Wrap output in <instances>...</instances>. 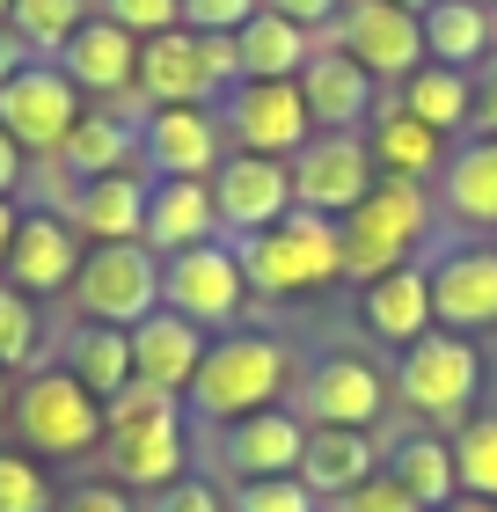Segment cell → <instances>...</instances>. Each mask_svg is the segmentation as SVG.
Returning a JSON list of instances; mask_svg holds the SVG:
<instances>
[{
  "instance_id": "obj_1",
  "label": "cell",
  "mask_w": 497,
  "mask_h": 512,
  "mask_svg": "<svg viewBox=\"0 0 497 512\" xmlns=\"http://www.w3.org/2000/svg\"><path fill=\"white\" fill-rule=\"evenodd\" d=\"M103 469L125 491H169L183 483V403L147 381L117 388L103 403Z\"/></svg>"
},
{
  "instance_id": "obj_2",
  "label": "cell",
  "mask_w": 497,
  "mask_h": 512,
  "mask_svg": "<svg viewBox=\"0 0 497 512\" xmlns=\"http://www.w3.org/2000/svg\"><path fill=\"white\" fill-rule=\"evenodd\" d=\"M337 235H344V278L373 286V278L402 271V264L417 256V242L432 235V198H424V183L381 176V183H373V191L337 220Z\"/></svg>"
},
{
  "instance_id": "obj_3",
  "label": "cell",
  "mask_w": 497,
  "mask_h": 512,
  "mask_svg": "<svg viewBox=\"0 0 497 512\" xmlns=\"http://www.w3.org/2000/svg\"><path fill=\"white\" fill-rule=\"evenodd\" d=\"M293 359L286 344L264 337V330H227L220 344H205V366L191 381V410L212 417V425H242V417L271 410L278 388H286Z\"/></svg>"
},
{
  "instance_id": "obj_4",
  "label": "cell",
  "mask_w": 497,
  "mask_h": 512,
  "mask_svg": "<svg viewBox=\"0 0 497 512\" xmlns=\"http://www.w3.org/2000/svg\"><path fill=\"white\" fill-rule=\"evenodd\" d=\"M234 256H242V278H249V293H322V286H337L344 278V235H337V220H322V213H293L264 227V235H249V242H234Z\"/></svg>"
},
{
  "instance_id": "obj_5",
  "label": "cell",
  "mask_w": 497,
  "mask_h": 512,
  "mask_svg": "<svg viewBox=\"0 0 497 512\" xmlns=\"http://www.w3.org/2000/svg\"><path fill=\"white\" fill-rule=\"evenodd\" d=\"M15 439L30 454H52V461H74V454H96L103 447V403L88 395L66 366H37L30 381L15 388Z\"/></svg>"
},
{
  "instance_id": "obj_6",
  "label": "cell",
  "mask_w": 497,
  "mask_h": 512,
  "mask_svg": "<svg viewBox=\"0 0 497 512\" xmlns=\"http://www.w3.org/2000/svg\"><path fill=\"white\" fill-rule=\"evenodd\" d=\"M74 308L103 330H139L161 308V256L147 242H103L74 271Z\"/></svg>"
},
{
  "instance_id": "obj_7",
  "label": "cell",
  "mask_w": 497,
  "mask_h": 512,
  "mask_svg": "<svg viewBox=\"0 0 497 512\" xmlns=\"http://www.w3.org/2000/svg\"><path fill=\"white\" fill-rule=\"evenodd\" d=\"M395 388L417 417L454 425V417H468V403H476V388H483V359H476V344L454 337V330H424L417 344H402Z\"/></svg>"
},
{
  "instance_id": "obj_8",
  "label": "cell",
  "mask_w": 497,
  "mask_h": 512,
  "mask_svg": "<svg viewBox=\"0 0 497 512\" xmlns=\"http://www.w3.org/2000/svg\"><path fill=\"white\" fill-rule=\"evenodd\" d=\"M74 125H81V88L59 74V59H30L8 88H0V132H8L22 154L52 161Z\"/></svg>"
},
{
  "instance_id": "obj_9",
  "label": "cell",
  "mask_w": 497,
  "mask_h": 512,
  "mask_svg": "<svg viewBox=\"0 0 497 512\" xmlns=\"http://www.w3.org/2000/svg\"><path fill=\"white\" fill-rule=\"evenodd\" d=\"M249 300V278H242V256L227 242H205V249H183L161 264V308L198 322V330H227Z\"/></svg>"
},
{
  "instance_id": "obj_10",
  "label": "cell",
  "mask_w": 497,
  "mask_h": 512,
  "mask_svg": "<svg viewBox=\"0 0 497 512\" xmlns=\"http://www.w3.org/2000/svg\"><path fill=\"white\" fill-rule=\"evenodd\" d=\"M220 118H227L242 154H271V161H293L307 139H315V118H307V103H300V81H234L220 96Z\"/></svg>"
},
{
  "instance_id": "obj_11",
  "label": "cell",
  "mask_w": 497,
  "mask_h": 512,
  "mask_svg": "<svg viewBox=\"0 0 497 512\" xmlns=\"http://www.w3.org/2000/svg\"><path fill=\"white\" fill-rule=\"evenodd\" d=\"M329 44L344 59H359L373 81H410L424 66V22L410 8H395V0H344Z\"/></svg>"
},
{
  "instance_id": "obj_12",
  "label": "cell",
  "mask_w": 497,
  "mask_h": 512,
  "mask_svg": "<svg viewBox=\"0 0 497 512\" xmlns=\"http://www.w3.org/2000/svg\"><path fill=\"white\" fill-rule=\"evenodd\" d=\"M373 183H381V176H373V154H366L359 132H315L293 154V205H300V213L344 220Z\"/></svg>"
},
{
  "instance_id": "obj_13",
  "label": "cell",
  "mask_w": 497,
  "mask_h": 512,
  "mask_svg": "<svg viewBox=\"0 0 497 512\" xmlns=\"http://www.w3.org/2000/svg\"><path fill=\"white\" fill-rule=\"evenodd\" d=\"M212 205H220V235L249 242L278 227L293 213V161H271V154H227L212 169Z\"/></svg>"
},
{
  "instance_id": "obj_14",
  "label": "cell",
  "mask_w": 497,
  "mask_h": 512,
  "mask_svg": "<svg viewBox=\"0 0 497 512\" xmlns=\"http://www.w3.org/2000/svg\"><path fill=\"white\" fill-rule=\"evenodd\" d=\"M81 235H74V220L66 213H22L15 220V242H8V286L15 293H30V300H44V293H74V271H81Z\"/></svg>"
},
{
  "instance_id": "obj_15",
  "label": "cell",
  "mask_w": 497,
  "mask_h": 512,
  "mask_svg": "<svg viewBox=\"0 0 497 512\" xmlns=\"http://www.w3.org/2000/svg\"><path fill=\"white\" fill-rule=\"evenodd\" d=\"M59 74L74 81L81 96H96V103H125V96H139V37L117 30L110 15H88L81 30L66 37Z\"/></svg>"
},
{
  "instance_id": "obj_16",
  "label": "cell",
  "mask_w": 497,
  "mask_h": 512,
  "mask_svg": "<svg viewBox=\"0 0 497 512\" xmlns=\"http://www.w3.org/2000/svg\"><path fill=\"white\" fill-rule=\"evenodd\" d=\"M432 315L439 330H497V249L490 242H468V249H446L432 271Z\"/></svg>"
},
{
  "instance_id": "obj_17",
  "label": "cell",
  "mask_w": 497,
  "mask_h": 512,
  "mask_svg": "<svg viewBox=\"0 0 497 512\" xmlns=\"http://www.w3.org/2000/svg\"><path fill=\"white\" fill-rule=\"evenodd\" d=\"M212 96H227V88L212 74L198 30H161V37L139 44V103L147 110H169V103H198L205 110Z\"/></svg>"
},
{
  "instance_id": "obj_18",
  "label": "cell",
  "mask_w": 497,
  "mask_h": 512,
  "mask_svg": "<svg viewBox=\"0 0 497 512\" xmlns=\"http://www.w3.org/2000/svg\"><path fill=\"white\" fill-rule=\"evenodd\" d=\"M139 161L154 176H205L220 169V118L198 103H169V110H147L139 118Z\"/></svg>"
},
{
  "instance_id": "obj_19",
  "label": "cell",
  "mask_w": 497,
  "mask_h": 512,
  "mask_svg": "<svg viewBox=\"0 0 497 512\" xmlns=\"http://www.w3.org/2000/svg\"><path fill=\"white\" fill-rule=\"evenodd\" d=\"M307 425H344V432H373V417L388 410V381H381V366L373 359H322L315 374H307Z\"/></svg>"
},
{
  "instance_id": "obj_20",
  "label": "cell",
  "mask_w": 497,
  "mask_h": 512,
  "mask_svg": "<svg viewBox=\"0 0 497 512\" xmlns=\"http://www.w3.org/2000/svg\"><path fill=\"white\" fill-rule=\"evenodd\" d=\"M300 103L307 118H315V132H359L373 125V74L359 59H344L337 44H315V59L300 66Z\"/></svg>"
},
{
  "instance_id": "obj_21",
  "label": "cell",
  "mask_w": 497,
  "mask_h": 512,
  "mask_svg": "<svg viewBox=\"0 0 497 512\" xmlns=\"http://www.w3.org/2000/svg\"><path fill=\"white\" fill-rule=\"evenodd\" d=\"M205 242H220L212 183L205 176H154V191H147V249L169 264V256L205 249Z\"/></svg>"
},
{
  "instance_id": "obj_22",
  "label": "cell",
  "mask_w": 497,
  "mask_h": 512,
  "mask_svg": "<svg viewBox=\"0 0 497 512\" xmlns=\"http://www.w3.org/2000/svg\"><path fill=\"white\" fill-rule=\"evenodd\" d=\"M198 366H205V330H198V322L154 308V315L132 330V381H147V388H161V395H191Z\"/></svg>"
},
{
  "instance_id": "obj_23",
  "label": "cell",
  "mask_w": 497,
  "mask_h": 512,
  "mask_svg": "<svg viewBox=\"0 0 497 512\" xmlns=\"http://www.w3.org/2000/svg\"><path fill=\"white\" fill-rule=\"evenodd\" d=\"M147 176H96V183H74V198H66V220H74V235H88V249L103 242H147Z\"/></svg>"
},
{
  "instance_id": "obj_24",
  "label": "cell",
  "mask_w": 497,
  "mask_h": 512,
  "mask_svg": "<svg viewBox=\"0 0 497 512\" xmlns=\"http://www.w3.org/2000/svg\"><path fill=\"white\" fill-rule=\"evenodd\" d=\"M132 161H139V118L132 110H81V125L52 154V169L74 176V183H96V176H132Z\"/></svg>"
},
{
  "instance_id": "obj_25",
  "label": "cell",
  "mask_w": 497,
  "mask_h": 512,
  "mask_svg": "<svg viewBox=\"0 0 497 512\" xmlns=\"http://www.w3.org/2000/svg\"><path fill=\"white\" fill-rule=\"evenodd\" d=\"M322 505H337L344 491H359L366 476H381V454H373L366 432H344V425H307V447H300V469H293Z\"/></svg>"
},
{
  "instance_id": "obj_26",
  "label": "cell",
  "mask_w": 497,
  "mask_h": 512,
  "mask_svg": "<svg viewBox=\"0 0 497 512\" xmlns=\"http://www.w3.org/2000/svg\"><path fill=\"white\" fill-rule=\"evenodd\" d=\"M300 447H307V417L293 410H256L242 417V425H227V469L256 483V476H293L300 469Z\"/></svg>"
},
{
  "instance_id": "obj_27",
  "label": "cell",
  "mask_w": 497,
  "mask_h": 512,
  "mask_svg": "<svg viewBox=\"0 0 497 512\" xmlns=\"http://www.w3.org/2000/svg\"><path fill=\"white\" fill-rule=\"evenodd\" d=\"M359 322L381 344H417L424 330H439L432 315V278H424L417 264H402L388 278H373V286H359Z\"/></svg>"
},
{
  "instance_id": "obj_28",
  "label": "cell",
  "mask_w": 497,
  "mask_h": 512,
  "mask_svg": "<svg viewBox=\"0 0 497 512\" xmlns=\"http://www.w3.org/2000/svg\"><path fill=\"white\" fill-rule=\"evenodd\" d=\"M366 154H373V176L424 183L432 169H446V132H432L402 103H388V110H373V125H366Z\"/></svg>"
},
{
  "instance_id": "obj_29",
  "label": "cell",
  "mask_w": 497,
  "mask_h": 512,
  "mask_svg": "<svg viewBox=\"0 0 497 512\" xmlns=\"http://www.w3.org/2000/svg\"><path fill=\"white\" fill-rule=\"evenodd\" d=\"M234 59H242V81H300V66L315 59V37L286 15L256 8L242 30H234Z\"/></svg>"
},
{
  "instance_id": "obj_30",
  "label": "cell",
  "mask_w": 497,
  "mask_h": 512,
  "mask_svg": "<svg viewBox=\"0 0 497 512\" xmlns=\"http://www.w3.org/2000/svg\"><path fill=\"white\" fill-rule=\"evenodd\" d=\"M439 176H446V213L461 227H476V235H497V139L490 132L461 139Z\"/></svg>"
},
{
  "instance_id": "obj_31",
  "label": "cell",
  "mask_w": 497,
  "mask_h": 512,
  "mask_svg": "<svg viewBox=\"0 0 497 512\" xmlns=\"http://www.w3.org/2000/svg\"><path fill=\"white\" fill-rule=\"evenodd\" d=\"M424 59H439V66H483L497 52V15L476 8V0H439V8H424Z\"/></svg>"
},
{
  "instance_id": "obj_32",
  "label": "cell",
  "mask_w": 497,
  "mask_h": 512,
  "mask_svg": "<svg viewBox=\"0 0 497 512\" xmlns=\"http://www.w3.org/2000/svg\"><path fill=\"white\" fill-rule=\"evenodd\" d=\"M402 110H410V118H424L432 132H461V125H476V81H468L461 66L424 59L417 74L402 81Z\"/></svg>"
},
{
  "instance_id": "obj_33",
  "label": "cell",
  "mask_w": 497,
  "mask_h": 512,
  "mask_svg": "<svg viewBox=\"0 0 497 512\" xmlns=\"http://www.w3.org/2000/svg\"><path fill=\"white\" fill-rule=\"evenodd\" d=\"M66 374H74L96 403H110L117 388H132V330H103V322H81L66 337Z\"/></svg>"
},
{
  "instance_id": "obj_34",
  "label": "cell",
  "mask_w": 497,
  "mask_h": 512,
  "mask_svg": "<svg viewBox=\"0 0 497 512\" xmlns=\"http://www.w3.org/2000/svg\"><path fill=\"white\" fill-rule=\"evenodd\" d=\"M395 461V483L402 491H410L424 512H439V505H454L461 498V476H454V447H446V439H402V447L388 454Z\"/></svg>"
},
{
  "instance_id": "obj_35",
  "label": "cell",
  "mask_w": 497,
  "mask_h": 512,
  "mask_svg": "<svg viewBox=\"0 0 497 512\" xmlns=\"http://www.w3.org/2000/svg\"><path fill=\"white\" fill-rule=\"evenodd\" d=\"M81 22H88V0H15L8 8V30L30 44V59H59Z\"/></svg>"
},
{
  "instance_id": "obj_36",
  "label": "cell",
  "mask_w": 497,
  "mask_h": 512,
  "mask_svg": "<svg viewBox=\"0 0 497 512\" xmlns=\"http://www.w3.org/2000/svg\"><path fill=\"white\" fill-rule=\"evenodd\" d=\"M454 476H461V498H497V410L461 417V432H454Z\"/></svg>"
},
{
  "instance_id": "obj_37",
  "label": "cell",
  "mask_w": 497,
  "mask_h": 512,
  "mask_svg": "<svg viewBox=\"0 0 497 512\" xmlns=\"http://www.w3.org/2000/svg\"><path fill=\"white\" fill-rule=\"evenodd\" d=\"M0 512H59L52 476H44L30 454H15V447H0Z\"/></svg>"
},
{
  "instance_id": "obj_38",
  "label": "cell",
  "mask_w": 497,
  "mask_h": 512,
  "mask_svg": "<svg viewBox=\"0 0 497 512\" xmlns=\"http://www.w3.org/2000/svg\"><path fill=\"white\" fill-rule=\"evenodd\" d=\"M0 366H8V374L37 366V300L15 293L8 278H0Z\"/></svg>"
},
{
  "instance_id": "obj_39",
  "label": "cell",
  "mask_w": 497,
  "mask_h": 512,
  "mask_svg": "<svg viewBox=\"0 0 497 512\" xmlns=\"http://www.w3.org/2000/svg\"><path fill=\"white\" fill-rule=\"evenodd\" d=\"M234 512H322V498L300 476H256L234 491Z\"/></svg>"
},
{
  "instance_id": "obj_40",
  "label": "cell",
  "mask_w": 497,
  "mask_h": 512,
  "mask_svg": "<svg viewBox=\"0 0 497 512\" xmlns=\"http://www.w3.org/2000/svg\"><path fill=\"white\" fill-rule=\"evenodd\" d=\"M103 15L117 30H132L139 44L161 37V30H183V0H103Z\"/></svg>"
},
{
  "instance_id": "obj_41",
  "label": "cell",
  "mask_w": 497,
  "mask_h": 512,
  "mask_svg": "<svg viewBox=\"0 0 497 512\" xmlns=\"http://www.w3.org/2000/svg\"><path fill=\"white\" fill-rule=\"evenodd\" d=\"M256 8H264V0H183V30H198V37H234Z\"/></svg>"
},
{
  "instance_id": "obj_42",
  "label": "cell",
  "mask_w": 497,
  "mask_h": 512,
  "mask_svg": "<svg viewBox=\"0 0 497 512\" xmlns=\"http://www.w3.org/2000/svg\"><path fill=\"white\" fill-rule=\"evenodd\" d=\"M322 512H424V505H417L410 491H402V483H395L388 469H381V476H366L359 491H344L337 505H322Z\"/></svg>"
},
{
  "instance_id": "obj_43",
  "label": "cell",
  "mask_w": 497,
  "mask_h": 512,
  "mask_svg": "<svg viewBox=\"0 0 497 512\" xmlns=\"http://www.w3.org/2000/svg\"><path fill=\"white\" fill-rule=\"evenodd\" d=\"M59 512H132V498H125V483H74L59 498Z\"/></svg>"
},
{
  "instance_id": "obj_44",
  "label": "cell",
  "mask_w": 497,
  "mask_h": 512,
  "mask_svg": "<svg viewBox=\"0 0 497 512\" xmlns=\"http://www.w3.org/2000/svg\"><path fill=\"white\" fill-rule=\"evenodd\" d=\"M154 512H220V491H212V483H198V476H183V483H169V491H161Z\"/></svg>"
},
{
  "instance_id": "obj_45",
  "label": "cell",
  "mask_w": 497,
  "mask_h": 512,
  "mask_svg": "<svg viewBox=\"0 0 497 512\" xmlns=\"http://www.w3.org/2000/svg\"><path fill=\"white\" fill-rule=\"evenodd\" d=\"M476 132L497 139V52L483 59V74H476Z\"/></svg>"
},
{
  "instance_id": "obj_46",
  "label": "cell",
  "mask_w": 497,
  "mask_h": 512,
  "mask_svg": "<svg viewBox=\"0 0 497 512\" xmlns=\"http://www.w3.org/2000/svg\"><path fill=\"white\" fill-rule=\"evenodd\" d=\"M271 15H286V22H300V30H315V22H329L344 8V0H264Z\"/></svg>"
},
{
  "instance_id": "obj_47",
  "label": "cell",
  "mask_w": 497,
  "mask_h": 512,
  "mask_svg": "<svg viewBox=\"0 0 497 512\" xmlns=\"http://www.w3.org/2000/svg\"><path fill=\"white\" fill-rule=\"evenodd\" d=\"M22 66H30V44H22V37L8 30V22H0V88H8V81L22 74Z\"/></svg>"
},
{
  "instance_id": "obj_48",
  "label": "cell",
  "mask_w": 497,
  "mask_h": 512,
  "mask_svg": "<svg viewBox=\"0 0 497 512\" xmlns=\"http://www.w3.org/2000/svg\"><path fill=\"white\" fill-rule=\"evenodd\" d=\"M22 161H30V154H22V147H15V139H8V132H0V198H15V183H22V176H30V169H22Z\"/></svg>"
},
{
  "instance_id": "obj_49",
  "label": "cell",
  "mask_w": 497,
  "mask_h": 512,
  "mask_svg": "<svg viewBox=\"0 0 497 512\" xmlns=\"http://www.w3.org/2000/svg\"><path fill=\"white\" fill-rule=\"evenodd\" d=\"M15 220H22V213H15V198H0V271H8V242H15Z\"/></svg>"
},
{
  "instance_id": "obj_50",
  "label": "cell",
  "mask_w": 497,
  "mask_h": 512,
  "mask_svg": "<svg viewBox=\"0 0 497 512\" xmlns=\"http://www.w3.org/2000/svg\"><path fill=\"white\" fill-rule=\"evenodd\" d=\"M439 512H497V498H454V505H439Z\"/></svg>"
},
{
  "instance_id": "obj_51",
  "label": "cell",
  "mask_w": 497,
  "mask_h": 512,
  "mask_svg": "<svg viewBox=\"0 0 497 512\" xmlns=\"http://www.w3.org/2000/svg\"><path fill=\"white\" fill-rule=\"evenodd\" d=\"M8 410H15V374L0 366V417H8Z\"/></svg>"
},
{
  "instance_id": "obj_52",
  "label": "cell",
  "mask_w": 497,
  "mask_h": 512,
  "mask_svg": "<svg viewBox=\"0 0 497 512\" xmlns=\"http://www.w3.org/2000/svg\"><path fill=\"white\" fill-rule=\"evenodd\" d=\"M395 8H410V15H424V8H439V0H395Z\"/></svg>"
},
{
  "instance_id": "obj_53",
  "label": "cell",
  "mask_w": 497,
  "mask_h": 512,
  "mask_svg": "<svg viewBox=\"0 0 497 512\" xmlns=\"http://www.w3.org/2000/svg\"><path fill=\"white\" fill-rule=\"evenodd\" d=\"M8 8H15V0H0V22H8Z\"/></svg>"
},
{
  "instance_id": "obj_54",
  "label": "cell",
  "mask_w": 497,
  "mask_h": 512,
  "mask_svg": "<svg viewBox=\"0 0 497 512\" xmlns=\"http://www.w3.org/2000/svg\"><path fill=\"white\" fill-rule=\"evenodd\" d=\"M476 8H490V15H497V0H476Z\"/></svg>"
}]
</instances>
